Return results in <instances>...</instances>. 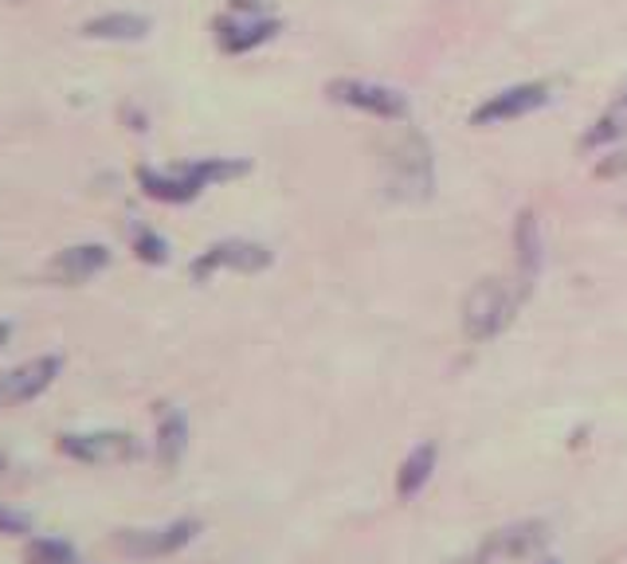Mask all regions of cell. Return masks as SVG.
Wrapping results in <instances>:
<instances>
[{"mask_svg": "<svg viewBox=\"0 0 627 564\" xmlns=\"http://www.w3.org/2000/svg\"><path fill=\"white\" fill-rule=\"evenodd\" d=\"M251 162H235V157H197V162H180L169 169H138V185L145 197L162 200V204H188L197 200L205 188L224 185V180L248 177Z\"/></svg>", "mask_w": 627, "mask_h": 564, "instance_id": "1", "label": "cell"}, {"mask_svg": "<svg viewBox=\"0 0 627 564\" xmlns=\"http://www.w3.org/2000/svg\"><path fill=\"white\" fill-rule=\"evenodd\" d=\"M278 27L283 24L271 0H228V12L216 16V44L228 55H243L267 44Z\"/></svg>", "mask_w": 627, "mask_h": 564, "instance_id": "2", "label": "cell"}, {"mask_svg": "<svg viewBox=\"0 0 627 564\" xmlns=\"http://www.w3.org/2000/svg\"><path fill=\"white\" fill-rule=\"evenodd\" d=\"M521 295H514L502 278H483L471 287L463 302V330L471 341H491L510 325L514 310H518Z\"/></svg>", "mask_w": 627, "mask_h": 564, "instance_id": "3", "label": "cell"}, {"mask_svg": "<svg viewBox=\"0 0 627 564\" xmlns=\"http://www.w3.org/2000/svg\"><path fill=\"white\" fill-rule=\"evenodd\" d=\"M388 169V197L396 200H428L436 173H431V145L420 134H408L400 145H393Z\"/></svg>", "mask_w": 627, "mask_h": 564, "instance_id": "4", "label": "cell"}, {"mask_svg": "<svg viewBox=\"0 0 627 564\" xmlns=\"http://www.w3.org/2000/svg\"><path fill=\"white\" fill-rule=\"evenodd\" d=\"M326 99L341 102V107L361 110V114L385 118V122H404L408 118V99L396 87L369 79H333L326 82Z\"/></svg>", "mask_w": 627, "mask_h": 564, "instance_id": "5", "label": "cell"}, {"mask_svg": "<svg viewBox=\"0 0 627 564\" xmlns=\"http://www.w3.org/2000/svg\"><path fill=\"white\" fill-rule=\"evenodd\" d=\"M271 263H275V255H271L263 243L220 240V243H212L205 255H197V259H193L188 275H193V283H208L216 270H240V275H255V270H267Z\"/></svg>", "mask_w": 627, "mask_h": 564, "instance_id": "6", "label": "cell"}, {"mask_svg": "<svg viewBox=\"0 0 627 564\" xmlns=\"http://www.w3.org/2000/svg\"><path fill=\"white\" fill-rule=\"evenodd\" d=\"M553 99V87L549 82H518V87L494 90L491 99H483L471 110V125H502V122H518V118L534 114L546 102Z\"/></svg>", "mask_w": 627, "mask_h": 564, "instance_id": "7", "label": "cell"}, {"mask_svg": "<svg viewBox=\"0 0 627 564\" xmlns=\"http://www.w3.org/2000/svg\"><path fill=\"white\" fill-rule=\"evenodd\" d=\"M59 451L75 463H125V458H138L142 447L130 431H72V435H59Z\"/></svg>", "mask_w": 627, "mask_h": 564, "instance_id": "8", "label": "cell"}, {"mask_svg": "<svg viewBox=\"0 0 627 564\" xmlns=\"http://www.w3.org/2000/svg\"><path fill=\"white\" fill-rule=\"evenodd\" d=\"M197 533L200 521H173V526L162 529H122L114 538V549L125 556H138V561H150V556H169L185 549Z\"/></svg>", "mask_w": 627, "mask_h": 564, "instance_id": "9", "label": "cell"}, {"mask_svg": "<svg viewBox=\"0 0 627 564\" xmlns=\"http://www.w3.org/2000/svg\"><path fill=\"white\" fill-rule=\"evenodd\" d=\"M549 541V526L546 521H518V526H506L498 533L479 545L475 561L471 564H498V561H518V556L538 553L541 545Z\"/></svg>", "mask_w": 627, "mask_h": 564, "instance_id": "10", "label": "cell"}, {"mask_svg": "<svg viewBox=\"0 0 627 564\" xmlns=\"http://www.w3.org/2000/svg\"><path fill=\"white\" fill-rule=\"evenodd\" d=\"M63 373V357H36L28 365L12 368L9 376H0V408H16L24 400H36L40 392L55 385V376Z\"/></svg>", "mask_w": 627, "mask_h": 564, "instance_id": "11", "label": "cell"}, {"mask_svg": "<svg viewBox=\"0 0 627 564\" xmlns=\"http://www.w3.org/2000/svg\"><path fill=\"white\" fill-rule=\"evenodd\" d=\"M107 267H110V251L102 247V243H79V247L59 251V255L47 263V283L79 287V283H87V278H95Z\"/></svg>", "mask_w": 627, "mask_h": 564, "instance_id": "12", "label": "cell"}, {"mask_svg": "<svg viewBox=\"0 0 627 564\" xmlns=\"http://www.w3.org/2000/svg\"><path fill=\"white\" fill-rule=\"evenodd\" d=\"M627 137V90L624 95H616V99L608 102V107L601 110V118L584 130L581 137V150L584 153H596V150H612V145H619Z\"/></svg>", "mask_w": 627, "mask_h": 564, "instance_id": "13", "label": "cell"}, {"mask_svg": "<svg viewBox=\"0 0 627 564\" xmlns=\"http://www.w3.org/2000/svg\"><path fill=\"white\" fill-rule=\"evenodd\" d=\"M514 255H518L521 287L529 290L541 270V228H538V215L529 212V208L514 220Z\"/></svg>", "mask_w": 627, "mask_h": 564, "instance_id": "14", "label": "cell"}, {"mask_svg": "<svg viewBox=\"0 0 627 564\" xmlns=\"http://www.w3.org/2000/svg\"><path fill=\"white\" fill-rule=\"evenodd\" d=\"M82 36L90 40H145L150 36V20L138 12H102V16L82 24Z\"/></svg>", "mask_w": 627, "mask_h": 564, "instance_id": "15", "label": "cell"}, {"mask_svg": "<svg viewBox=\"0 0 627 564\" xmlns=\"http://www.w3.org/2000/svg\"><path fill=\"white\" fill-rule=\"evenodd\" d=\"M436 443H420V447H413V455L404 458L400 471H396V494H400L404 501L416 498V494L428 486L431 471H436Z\"/></svg>", "mask_w": 627, "mask_h": 564, "instance_id": "16", "label": "cell"}, {"mask_svg": "<svg viewBox=\"0 0 627 564\" xmlns=\"http://www.w3.org/2000/svg\"><path fill=\"white\" fill-rule=\"evenodd\" d=\"M188 447V423L185 416L177 412V408H162V420H157V458H162V466H177L180 455H185Z\"/></svg>", "mask_w": 627, "mask_h": 564, "instance_id": "17", "label": "cell"}, {"mask_svg": "<svg viewBox=\"0 0 627 564\" xmlns=\"http://www.w3.org/2000/svg\"><path fill=\"white\" fill-rule=\"evenodd\" d=\"M28 564H82V561L67 541H32Z\"/></svg>", "mask_w": 627, "mask_h": 564, "instance_id": "18", "label": "cell"}, {"mask_svg": "<svg viewBox=\"0 0 627 564\" xmlns=\"http://www.w3.org/2000/svg\"><path fill=\"white\" fill-rule=\"evenodd\" d=\"M134 255H138L142 263H153V267H162V263L169 259V243H165L157 232H150V228H142V232H134Z\"/></svg>", "mask_w": 627, "mask_h": 564, "instance_id": "19", "label": "cell"}, {"mask_svg": "<svg viewBox=\"0 0 627 564\" xmlns=\"http://www.w3.org/2000/svg\"><path fill=\"white\" fill-rule=\"evenodd\" d=\"M604 153H608V157H601V162H596V177H601V180L624 177V173H627V150H616V145H612V150H604Z\"/></svg>", "mask_w": 627, "mask_h": 564, "instance_id": "20", "label": "cell"}, {"mask_svg": "<svg viewBox=\"0 0 627 564\" xmlns=\"http://www.w3.org/2000/svg\"><path fill=\"white\" fill-rule=\"evenodd\" d=\"M28 529H32V521H28L24 513L0 510V533H9V538H16V533H28Z\"/></svg>", "mask_w": 627, "mask_h": 564, "instance_id": "21", "label": "cell"}, {"mask_svg": "<svg viewBox=\"0 0 627 564\" xmlns=\"http://www.w3.org/2000/svg\"><path fill=\"white\" fill-rule=\"evenodd\" d=\"M12 338V325L9 322H0V350H4V341Z\"/></svg>", "mask_w": 627, "mask_h": 564, "instance_id": "22", "label": "cell"}, {"mask_svg": "<svg viewBox=\"0 0 627 564\" xmlns=\"http://www.w3.org/2000/svg\"><path fill=\"white\" fill-rule=\"evenodd\" d=\"M4 466H9V458H4V455H0V471H4Z\"/></svg>", "mask_w": 627, "mask_h": 564, "instance_id": "23", "label": "cell"}, {"mask_svg": "<svg viewBox=\"0 0 627 564\" xmlns=\"http://www.w3.org/2000/svg\"><path fill=\"white\" fill-rule=\"evenodd\" d=\"M624 212H627V208H624Z\"/></svg>", "mask_w": 627, "mask_h": 564, "instance_id": "24", "label": "cell"}]
</instances>
